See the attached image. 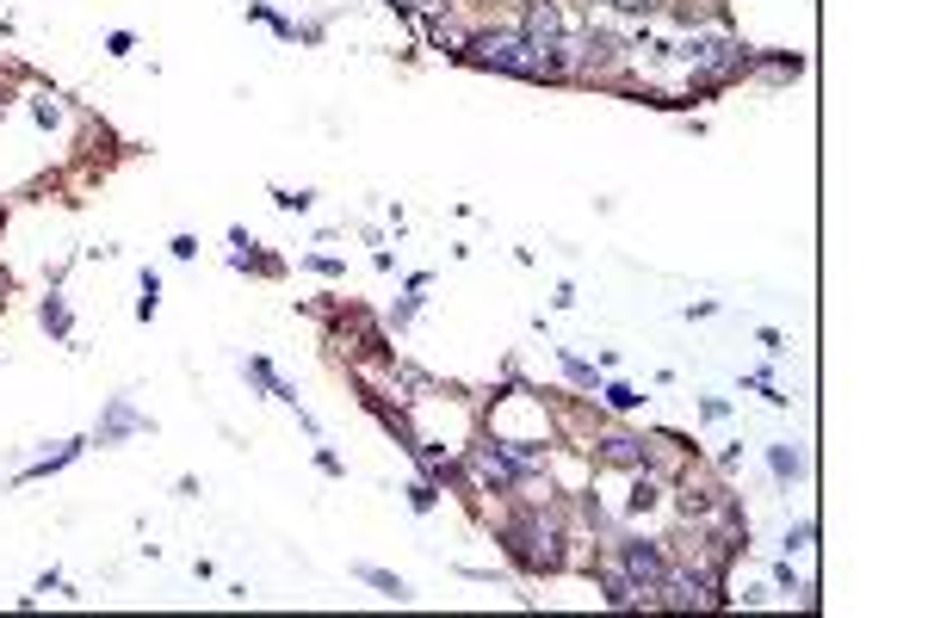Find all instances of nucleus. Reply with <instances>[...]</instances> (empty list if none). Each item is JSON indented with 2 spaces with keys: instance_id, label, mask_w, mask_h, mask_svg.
Segmentation results:
<instances>
[{
  "instance_id": "5",
  "label": "nucleus",
  "mask_w": 928,
  "mask_h": 618,
  "mask_svg": "<svg viewBox=\"0 0 928 618\" xmlns=\"http://www.w3.org/2000/svg\"><path fill=\"white\" fill-rule=\"evenodd\" d=\"M520 37H527V44H545V50H557V37H564V13H557L551 0H527V25H520Z\"/></svg>"
},
{
  "instance_id": "7",
  "label": "nucleus",
  "mask_w": 928,
  "mask_h": 618,
  "mask_svg": "<svg viewBox=\"0 0 928 618\" xmlns=\"http://www.w3.org/2000/svg\"><path fill=\"white\" fill-rule=\"evenodd\" d=\"M718 507H731V495H724V489H712V482H681V514L688 519H712L718 514Z\"/></svg>"
},
{
  "instance_id": "9",
  "label": "nucleus",
  "mask_w": 928,
  "mask_h": 618,
  "mask_svg": "<svg viewBox=\"0 0 928 618\" xmlns=\"http://www.w3.org/2000/svg\"><path fill=\"white\" fill-rule=\"evenodd\" d=\"M569 62H576V69H607V62H613V37H601V32H588V37H576V44H569Z\"/></svg>"
},
{
  "instance_id": "4",
  "label": "nucleus",
  "mask_w": 928,
  "mask_h": 618,
  "mask_svg": "<svg viewBox=\"0 0 928 618\" xmlns=\"http://www.w3.org/2000/svg\"><path fill=\"white\" fill-rule=\"evenodd\" d=\"M663 575H669V557H663V545H625V582L637 587V606H663V600H656Z\"/></svg>"
},
{
  "instance_id": "3",
  "label": "nucleus",
  "mask_w": 928,
  "mask_h": 618,
  "mask_svg": "<svg viewBox=\"0 0 928 618\" xmlns=\"http://www.w3.org/2000/svg\"><path fill=\"white\" fill-rule=\"evenodd\" d=\"M688 69L705 75V81H731V75L749 69V50H737L731 37H693V44H688Z\"/></svg>"
},
{
  "instance_id": "11",
  "label": "nucleus",
  "mask_w": 928,
  "mask_h": 618,
  "mask_svg": "<svg viewBox=\"0 0 928 618\" xmlns=\"http://www.w3.org/2000/svg\"><path fill=\"white\" fill-rule=\"evenodd\" d=\"M131 427H143L137 414H131V402H112V421H105V433H100V446H112L118 433H131Z\"/></svg>"
},
{
  "instance_id": "6",
  "label": "nucleus",
  "mask_w": 928,
  "mask_h": 618,
  "mask_svg": "<svg viewBox=\"0 0 928 618\" xmlns=\"http://www.w3.org/2000/svg\"><path fill=\"white\" fill-rule=\"evenodd\" d=\"M644 439H632V433H607L601 446H595V458L601 464H613V470H644Z\"/></svg>"
},
{
  "instance_id": "1",
  "label": "nucleus",
  "mask_w": 928,
  "mask_h": 618,
  "mask_svg": "<svg viewBox=\"0 0 928 618\" xmlns=\"http://www.w3.org/2000/svg\"><path fill=\"white\" fill-rule=\"evenodd\" d=\"M477 69H501V75H527V81H545V75H564V56L545 50V44H527L520 32H477L464 37V50Z\"/></svg>"
},
{
  "instance_id": "2",
  "label": "nucleus",
  "mask_w": 928,
  "mask_h": 618,
  "mask_svg": "<svg viewBox=\"0 0 928 618\" xmlns=\"http://www.w3.org/2000/svg\"><path fill=\"white\" fill-rule=\"evenodd\" d=\"M508 550H514V563H527V569H557L564 563V533L551 526V519H539V514H520V519H508Z\"/></svg>"
},
{
  "instance_id": "17",
  "label": "nucleus",
  "mask_w": 928,
  "mask_h": 618,
  "mask_svg": "<svg viewBox=\"0 0 928 618\" xmlns=\"http://www.w3.org/2000/svg\"><path fill=\"white\" fill-rule=\"evenodd\" d=\"M415 7H428V13H433V7H446V0H415Z\"/></svg>"
},
{
  "instance_id": "12",
  "label": "nucleus",
  "mask_w": 928,
  "mask_h": 618,
  "mask_svg": "<svg viewBox=\"0 0 928 618\" xmlns=\"http://www.w3.org/2000/svg\"><path fill=\"white\" fill-rule=\"evenodd\" d=\"M360 575H365V582H372V587H378V594H391V600H409V587L396 582L391 569H360Z\"/></svg>"
},
{
  "instance_id": "13",
  "label": "nucleus",
  "mask_w": 928,
  "mask_h": 618,
  "mask_svg": "<svg viewBox=\"0 0 928 618\" xmlns=\"http://www.w3.org/2000/svg\"><path fill=\"white\" fill-rule=\"evenodd\" d=\"M650 507H656V482L644 477V482L632 489V514H650Z\"/></svg>"
},
{
  "instance_id": "10",
  "label": "nucleus",
  "mask_w": 928,
  "mask_h": 618,
  "mask_svg": "<svg viewBox=\"0 0 928 618\" xmlns=\"http://www.w3.org/2000/svg\"><path fill=\"white\" fill-rule=\"evenodd\" d=\"M601 582H607V600H613V606H637V587L625 582V569L607 563V569H601Z\"/></svg>"
},
{
  "instance_id": "14",
  "label": "nucleus",
  "mask_w": 928,
  "mask_h": 618,
  "mask_svg": "<svg viewBox=\"0 0 928 618\" xmlns=\"http://www.w3.org/2000/svg\"><path fill=\"white\" fill-rule=\"evenodd\" d=\"M44 328H56V334H63V328H69V309H63V304H44Z\"/></svg>"
},
{
  "instance_id": "8",
  "label": "nucleus",
  "mask_w": 928,
  "mask_h": 618,
  "mask_svg": "<svg viewBox=\"0 0 928 618\" xmlns=\"http://www.w3.org/2000/svg\"><path fill=\"white\" fill-rule=\"evenodd\" d=\"M471 470H477V477L489 482V489H514V482H520V464H508L501 451H489V446H477V451H471Z\"/></svg>"
},
{
  "instance_id": "16",
  "label": "nucleus",
  "mask_w": 928,
  "mask_h": 618,
  "mask_svg": "<svg viewBox=\"0 0 928 618\" xmlns=\"http://www.w3.org/2000/svg\"><path fill=\"white\" fill-rule=\"evenodd\" d=\"M619 7H625V13H656L663 0H619Z\"/></svg>"
},
{
  "instance_id": "15",
  "label": "nucleus",
  "mask_w": 928,
  "mask_h": 618,
  "mask_svg": "<svg viewBox=\"0 0 928 618\" xmlns=\"http://www.w3.org/2000/svg\"><path fill=\"white\" fill-rule=\"evenodd\" d=\"M773 470H780V477H799V458H792V451L780 446V451H773Z\"/></svg>"
}]
</instances>
